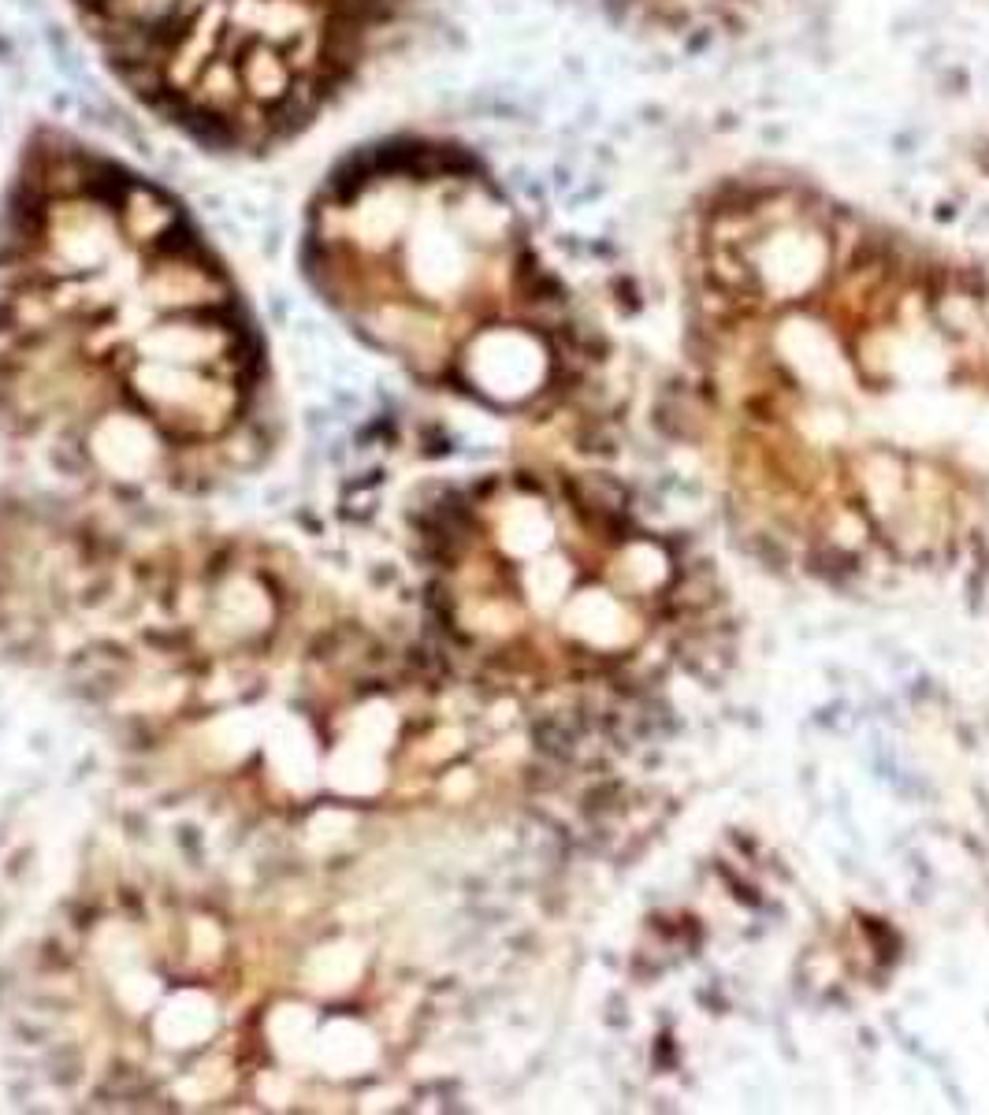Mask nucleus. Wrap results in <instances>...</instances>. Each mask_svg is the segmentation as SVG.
<instances>
[{"instance_id":"nucleus-1","label":"nucleus","mask_w":989,"mask_h":1115,"mask_svg":"<svg viewBox=\"0 0 989 1115\" xmlns=\"http://www.w3.org/2000/svg\"><path fill=\"white\" fill-rule=\"evenodd\" d=\"M264 383L183 201L79 134H30L0 197V413L64 465L172 480L250 446Z\"/></svg>"},{"instance_id":"nucleus-2","label":"nucleus","mask_w":989,"mask_h":1115,"mask_svg":"<svg viewBox=\"0 0 989 1115\" xmlns=\"http://www.w3.org/2000/svg\"><path fill=\"white\" fill-rule=\"evenodd\" d=\"M112 79L168 131L268 157L365 79L413 0H67Z\"/></svg>"}]
</instances>
